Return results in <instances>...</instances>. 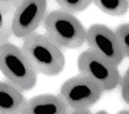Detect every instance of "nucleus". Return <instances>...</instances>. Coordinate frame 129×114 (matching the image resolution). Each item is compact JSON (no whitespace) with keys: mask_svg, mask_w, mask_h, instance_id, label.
Segmentation results:
<instances>
[{"mask_svg":"<svg viewBox=\"0 0 129 114\" xmlns=\"http://www.w3.org/2000/svg\"><path fill=\"white\" fill-rule=\"evenodd\" d=\"M71 113H75V114H78V113H85V114H90L91 112H90V108L89 109H73L71 110Z\"/></svg>","mask_w":129,"mask_h":114,"instance_id":"dca6fc26","label":"nucleus"},{"mask_svg":"<svg viewBox=\"0 0 129 114\" xmlns=\"http://www.w3.org/2000/svg\"><path fill=\"white\" fill-rule=\"evenodd\" d=\"M116 38L125 57L129 55V23H122L113 29Z\"/></svg>","mask_w":129,"mask_h":114,"instance_id":"ddd939ff","label":"nucleus"},{"mask_svg":"<svg viewBox=\"0 0 129 114\" xmlns=\"http://www.w3.org/2000/svg\"><path fill=\"white\" fill-rule=\"evenodd\" d=\"M118 86H120V95L123 101L125 103H129V70H127L123 76H120Z\"/></svg>","mask_w":129,"mask_h":114,"instance_id":"4468645a","label":"nucleus"},{"mask_svg":"<svg viewBox=\"0 0 129 114\" xmlns=\"http://www.w3.org/2000/svg\"><path fill=\"white\" fill-rule=\"evenodd\" d=\"M79 74L99 85L103 92L116 90L120 81L118 66L93 49H86L78 58Z\"/></svg>","mask_w":129,"mask_h":114,"instance_id":"20e7f679","label":"nucleus"},{"mask_svg":"<svg viewBox=\"0 0 129 114\" xmlns=\"http://www.w3.org/2000/svg\"><path fill=\"white\" fill-rule=\"evenodd\" d=\"M103 93V90L82 75L68 79L60 87L59 97L70 109H89Z\"/></svg>","mask_w":129,"mask_h":114,"instance_id":"39448f33","label":"nucleus"},{"mask_svg":"<svg viewBox=\"0 0 129 114\" xmlns=\"http://www.w3.org/2000/svg\"><path fill=\"white\" fill-rule=\"evenodd\" d=\"M22 114H65L69 113V108L54 95H40L26 99L21 108Z\"/></svg>","mask_w":129,"mask_h":114,"instance_id":"6e6552de","label":"nucleus"},{"mask_svg":"<svg viewBox=\"0 0 129 114\" xmlns=\"http://www.w3.org/2000/svg\"><path fill=\"white\" fill-rule=\"evenodd\" d=\"M21 50L36 74L57 76L64 69L65 58L61 49L43 34L32 32L23 37Z\"/></svg>","mask_w":129,"mask_h":114,"instance_id":"f257e3e1","label":"nucleus"},{"mask_svg":"<svg viewBox=\"0 0 129 114\" xmlns=\"http://www.w3.org/2000/svg\"><path fill=\"white\" fill-rule=\"evenodd\" d=\"M55 1L59 4L61 9L70 14L84 11L92 4V0H55Z\"/></svg>","mask_w":129,"mask_h":114,"instance_id":"f8f14e48","label":"nucleus"},{"mask_svg":"<svg viewBox=\"0 0 129 114\" xmlns=\"http://www.w3.org/2000/svg\"><path fill=\"white\" fill-rule=\"evenodd\" d=\"M46 37L57 47L76 49L85 43L86 29L73 14L63 9L53 10L43 17Z\"/></svg>","mask_w":129,"mask_h":114,"instance_id":"f03ea898","label":"nucleus"},{"mask_svg":"<svg viewBox=\"0 0 129 114\" xmlns=\"http://www.w3.org/2000/svg\"><path fill=\"white\" fill-rule=\"evenodd\" d=\"M0 71L21 92L32 90L37 82V74L21 48L9 42L0 47Z\"/></svg>","mask_w":129,"mask_h":114,"instance_id":"7ed1b4c3","label":"nucleus"},{"mask_svg":"<svg viewBox=\"0 0 129 114\" xmlns=\"http://www.w3.org/2000/svg\"><path fill=\"white\" fill-rule=\"evenodd\" d=\"M47 11V0H21L14 9L12 34L23 38L40 27Z\"/></svg>","mask_w":129,"mask_h":114,"instance_id":"423d86ee","label":"nucleus"},{"mask_svg":"<svg viewBox=\"0 0 129 114\" xmlns=\"http://www.w3.org/2000/svg\"><path fill=\"white\" fill-rule=\"evenodd\" d=\"M21 0H0V4H3V5H6V6H10V8H16L17 5H19V3H20Z\"/></svg>","mask_w":129,"mask_h":114,"instance_id":"2eb2a0df","label":"nucleus"},{"mask_svg":"<svg viewBox=\"0 0 129 114\" xmlns=\"http://www.w3.org/2000/svg\"><path fill=\"white\" fill-rule=\"evenodd\" d=\"M92 4L109 16H124L129 9L128 0H92Z\"/></svg>","mask_w":129,"mask_h":114,"instance_id":"9d476101","label":"nucleus"},{"mask_svg":"<svg viewBox=\"0 0 129 114\" xmlns=\"http://www.w3.org/2000/svg\"><path fill=\"white\" fill-rule=\"evenodd\" d=\"M85 43L89 44V48L107 58L117 66L125 58L113 29H111L105 25L101 23L91 25L89 29H86Z\"/></svg>","mask_w":129,"mask_h":114,"instance_id":"0eeeda50","label":"nucleus"},{"mask_svg":"<svg viewBox=\"0 0 129 114\" xmlns=\"http://www.w3.org/2000/svg\"><path fill=\"white\" fill-rule=\"evenodd\" d=\"M26 98L22 92L9 82L0 81V114L20 113Z\"/></svg>","mask_w":129,"mask_h":114,"instance_id":"1a4fd4ad","label":"nucleus"},{"mask_svg":"<svg viewBox=\"0 0 129 114\" xmlns=\"http://www.w3.org/2000/svg\"><path fill=\"white\" fill-rule=\"evenodd\" d=\"M12 15L14 8L0 4V47L12 36Z\"/></svg>","mask_w":129,"mask_h":114,"instance_id":"9b49d317","label":"nucleus"}]
</instances>
